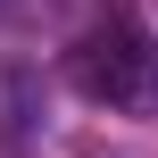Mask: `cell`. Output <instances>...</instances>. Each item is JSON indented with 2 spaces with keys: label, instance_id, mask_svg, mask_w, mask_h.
Wrapping results in <instances>:
<instances>
[{
  "label": "cell",
  "instance_id": "7a4b0ae2",
  "mask_svg": "<svg viewBox=\"0 0 158 158\" xmlns=\"http://www.w3.org/2000/svg\"><path fill=\"white\" fill-rule=\"evenodd\" d=\"M0 17H8V0H0Z\"/></svg>",
  "mask_w": 158,
  "mask_h": 158
},
{
  "label": "cell",
  "instance_id": "6da1fadb",
  "mask_svg": "<svg viewBox=\"0 0 158 158\" xmlns=\"http://www.w3.org/2000/svg\"><path fill=\"white\" fill-rule=\"evenodd\" d=\"M67 75H75L83 100H108V108H125V117L158 108V42L133 25V17H100V25L75 42Z\"/></svg>",
  "mask_w": 158,
  "mask_h": 158
}]
</instances>
